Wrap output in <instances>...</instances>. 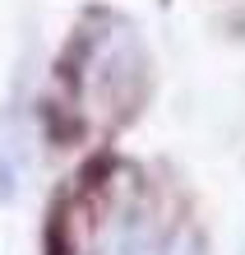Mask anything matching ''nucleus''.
Instances as JSON below:
<instances>
[{
    "label": "nucleus",
    "mask_w": 245,
    "mask_h": 255,
    "mask_svg": "<svg viewBox=\"0 0 245 255\" xmlns=\"http://www.w3.org/2000/svg\"><path fill=\"white\" fill-rule=\"evenodd\" d=\"M166 255H199V246H194V237H176Z\"/></svg>",
    "instance_id": "nucleus-1"
}]
</instances>
